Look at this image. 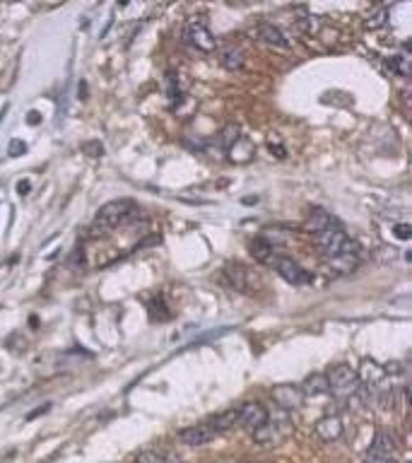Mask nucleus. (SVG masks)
Masks as SVG:
<instances>
[{"mask_svg":"<svg viewBox=\"0 0 412 463\" xmlns=\"http://www.w3.org/2000/svg\"><path fill=\"white\" fill-rule=\"evenodd\" d=\"M302 393L304 396H323V393H328V377L326 374H309L307 379L302 382Z\"/></svg>","mask_w":412,"mask_h":463,"instance_id":"nucleus-16","label":"nucleus"},{"mask_svg":"<svg viewBox=\"0 0 412 463\" xmlns=\"http://www.w3.org/2000/svg\"><path fill=\"white\" fill-rule=\"evenodd\" d=\"M391 68L396 71L398 75H410V58L405 54L396 56V58H391Z\"/></svg>","mask_w":412,"mask_h":463,"instance_id":"nucleus-26","label":"nucleus"},{"mask_svg":"<svg viewBox=\"0 0 412 463\" xmlns=\"http://www.w3.org/2000/svg\"><path fill=\"white\" fill-rule=\"evenodd\" d=\"M396 237L403 239V242H405V239H410V227L408 225H398L396 227Z\"/></svg>","mask_w":412,"mask_h":463,"instance_id":"nucleus-30","label":"nucleus"},{"mask_svg":"<svg viewBox=\"0 0 412 463\" xmlns=\"http://www.w3.org/2000/svg\"><path fill=\"white\" fill-rule=\"evenodd\" d=\"M272 401H275L284 410V413H287V410L299 408L302 401H304V393H302L299 386H289V384L275 386V389H272Z\"/></svg>","mask_w":412,"mask_h":463,"instance_id":"nucleus-8","label":"nucleus"},{"mask_svg":"<svg viewBox=\"0 0 412 463\" xmlns=\"http://www.w3.org/2000/svg\"><path fill=\"white\" fill-rule=\"evenodd\" d=\"M354 242L350 237L345 234V230L338 225H331V227H326L321 234H319V246H321V251L326 253L328 258H335V256H340L342 251H347L350 249Z\"/></svg>","mask_w":412,"mask_h":463,"instance_id":"nucleus-4","label":"nucleus"},{"mask_svg":"<svg viewBox=\"0 0 412 463\" xmlns=\"http://www.w3.org/2000/svg\"><path fill=\"white\" fill-rule=\"evenodd\" d=\"M357 377H359V384L364 382L366 386H376L386 377V372H383V367H378L374 360H364L362 367H359V372H357Z\"/></svg>","mask_w":412,"mask_h":463,"instance_id":"nucleus-17","label":"nucleus"},{"mask_svg":"<svg viewBox=\"0 0 412 463\" xmlns=\"http://www.w3.org/2000/svg\"><path fill=\"white\" fill-rule=\"evenodd\" d=\"M256 36L263 44H268V46H275V49H287L289 46V41L284 39L282 31L277 29L275 24H268V22L258 24V27H256Z\"/></svg>","mask_w":412,"mask_h":463,"instance_id":"nucleus-13","label":"nucleus"},{"mask_svg":"<svg viewBox=\"0 0 412 463\" xmlns=\"http://www.w3.org/2000/svg\"><path fill=\"white\" fill-rule=\"evenodd\" d=\"M333 225V218L328 215L323 208H314L311 213H309V220H307V230L309 232H316V234H321L326 227H331Z\"/></svg>","mask_w":412,"mask_h":463,"instance_id":"nucleus-18","label":"nucleus"},{"mask_svg":"<svg viewBox=\"0 0 412 463\" xmlns=\"http://www.w3.org/2000/svg\"><path fill=\"white\" fill-rule=\"evenodd\" d=\"M292 429V422H289V415L284 413H277V415H268V420H265L261 427L253 429V439L258 444H263V447H275V444H280L284 437L289 434Z\"/></svg>","mask_w":412,"mask_h":463,"instance_id":"nucleus-2","label":"nucleus"},{"mask_svg":"<svg viewBox=\"0 0 412 463\" xmlns=\"http://www.w3.org/2000/svg\"><path fill=\"white\" fill-rule=\"evenodd\" d=\"M261 239H265L272 249L275 246H282V244H287V234H284V230H277V227H268V230H263V234H261Z\"/></svg>","mask_w":412,"mask_h":463,"instance_id":"nucleus-24","label":"nucleus"},{"mask_svg":"<svg viewBox=\"0 0 412 463\" xmlns=\"http://www.w3.org/2000/svg\"><path fill=\"white\" fill-rule=\"evenodd\" d=\"M268 148H270L272 155H275V157H280V160H284V157H287V150H284L280 143H277V145H275V143H270Z\"/></svg>","mask_w":412,"mask_h":463,"instance_id":"nucleus-29","label":"nucleus"},{"mask_svg":"<svg viewBox=\"0 0 412 463\" xmlns=\"http://www.w3.org/2000/svg\"><path fill=\"white\" fill-rule=\"evenodd\" d=\"M186 41L191 44V46L198 49V51H205V54H207V51H215V46H217L215 34L200 22H191L186 27Z\"/></svg>","mask_w":412,"mask_h":463,"instance_id":"nucleus-7","label":"nucleus"},{"mask_svg":"<svg viewBox=\"0 0 412 463\" xmlns=\"http://www.w3.org/2000/svg\"><path fill=\"white\" fill-rule=\"evenodd\" d=\"M369 463H398L396 459H369Z\"/></svg>","mask_w":412,"mask_h":463,"instance_id":"nucleus-33","label":"nucleus"},{"mask_svg":"<svg viewBox=\"0 0 412 463\" xmlns=\"http://www.w3.org/2000/svg\"><path fill=\"white\" fill-rule=\"evenodd\" d=\"M386 20H388V10L386 8H378L374 15H369V20H366L364 24H366V29H381L383 24H386Z\"/></svg>","mask_w":412,"mask_h":463,"instance_id":"nucleus-25","label":"nucleus"},{"mask_svg":"<svg viewBox=\"0 0 412 463\" xmlns=\"http://www.w3.org/2000/svg\"><path fill=\"white\" fill-rule=\"evenodd\" d=\"M82 152H87L90 157H101V155H104V145H101L99 141L85 143V145H82Z\"/></svg>","mask_w":412,"mask_h":463,"instance_id":"nucleus-27","label":"nucleus"},{"mask_svg":"<svg viewBox=\"0 0 412 463\" xmlns=\"http://www.w3.org/2000/svg\"><path fill=\"white\" fill-rule=\"evenodd\" d=\"M133 215H135V203L133 200L128 198L109 200L106 205L99 208L94 225L101 227V230H111V227H118V225H123V222H128Z\"/></svg>","mask_w":412,"mask_h":463,"instance_id":"nucleus-1","label":"nucleus"},{"mask_svg":"<svg viewBox=\"0 0 412 463\" xmlns=\"http://www.w3.org/2000/svg\"><path fill=\"white\" fill-rule=\"evenodd\" d=\"M268 420V410L261 403H244L239 405V424L246 429H258L261 424Z\"/></svg>","mask_w":412,"mask_h":463,"instance_id":"nucleus-9","label":"nucleus"},{"mask_svg":"<svg viewBox=\"0 0 412 463\" xmlns=\"http://www.w3.org/2000/svg\"><path fill=\"white\" fill-rule=\"evenodd\" d=\"M39 121H41L39 111H29V113H27V123H29V126H39Z\"/></svg>","mask_w":412,"mask_h":463,"instance_id":"nucleus-31","label":"nucleus"},{"mask_svg":"<svg viewBox=\"0 0 412 463\" xmlns=\"http://www.w3.org/2000/svg\"><path fill=\"white\" fill-rule=\"evenodd\" d=\"M135 463H179V461L164 452H157V449H145V452L135 456Z\"/></svg>","mask_w":412,"mask_h":463,"instance_id":"nucleus-20","label":"nucleus"},{"mask_svg":"<svg viewBox=\"0 0 412 463\" xmlns=\"http://www.w3.org/2000/svg\"><path fill=\"white\" fill-rule=\"evenodd\" d=\"M246 205H253V203H258V195H251V198H244Z\"/></svg>","mask_w":412,"mask_h":463,"instance_id":"nucleus-34","label":"nucleus"},{"mask_svg":"<svg viewBox=\"0 0 412 463\" xmlns=\"http://www.w3.org/2000/svg\"><path fill=\"white\" fill-rule=\"evenodd\" d=\"M251 256L256 258V261H261V263H268L270 258L275 256V249H272V246L265 242V239L258 237L256 242L251 244Z\"/></svg>","mask_w":412,"mask_h":463,"instance_id":"nucleus-21","label":"nucleus"},{"mask_svg":"<svg viewBox=\"0 0 412 463\" xmlns=\"http://www.w3.org/2000/svg\"><path fill=\"white\" fill-rule=\"evenodd\" d=\"M239 138H242V131H239V126L237 123H230L225 131H222V136H220V148L230 152L234 145L239 143Z\"/></svg>","mask_w":412,"mask_h":463,"instance_id":"nucleus-22","label":"nucleus"},{"mask_svg":"<svg viewBox=\"0 0 412 463\" xmlns=\"http://www.w3.org/2000/svg\"><path fill=\"white\" fill-rule=\"evenodd\" d=\"M328 261H331V268L338 273V275L352 273L354 268H357V263H359V244L354 242L347 251H342L340 256H335V258H328Z\"/></svg>","mask_w":412,"mask_h":463,"instance_id":"nucleus-11","label":"nucleus"},{"mask_svg":"<svg viewBox=\"0 0 412 463\" xmlns=\"http://www.w3.org/2000/svg\"><path fill=\"white\" fill-rule=\"evenodd\" d=\"M268 265H272L275 268L277 275L282 278V280H287L289 285H307V283H311V273H309L307 268H302L297 261H292V258L287 256H272Z\"/></svg>","mask_w":412,"mask_h":463,"instance_id":"nucleus-5","label":"nucleus"},{"mask_svg":"<svg viewBox=\"0 0 412 463\" xmlns=\"http://www.w3.org/2000/svg\"><path fill=\"white\" fill-rule=\"evenodd\" d=\"M24 152H27V145H24L22 141H12L10 143V148H8L10 157H20V155H24Z\"/></svg>","mask_w":412,"mask_h":463,"instance_id":"nucleus-28","label":"nucleus"},{"mask_svg":"<svg viewBox=\"0 0 412 463\" xmlns=\"http://www.w3.org/2000/svg\"><path fill=\"white\" fill-rule=\"evenodd\" d=\"M396 454V439L388 432H376L371 447L366 449V459H393Z\"/></svg>","mask_w":412,"mask_h":463,"instance_id":"nucleus-10","label":"nucleus"},{"mask_svg":"<svg viewBox=\"0 0 412 463\" xmlns=\"http://www.w3.org/2000/svg\"><path fill=\"white\" fill-rule=\"evenodd\" d=\"M220 63L227 68V71H242L244 68V51L242 49H237V46H230V49H225L222 51V56H220Z\"/></svg>","mask_w":412,"mask_h":463,"instance_id":"nucleus-19","label":"nucleus"},{"mask_svg":"<svg viewBox=\"0 0 412 463\" xmlns=\"http://www.w3.org/2000/svg\"><path fill=\"white\" fill-rule=\"evenodd\" d=\"M215 437V432L207 424H191V427L181 429L179 432V439L181 444H186V447H202V444H207Z\"/></svg>","mask_w":412,"mask_h":463,"instance_id":"nucleus-12","label":"nucleus"},{"mask_svg":"<svg viewBox=\"0 0 412 463\" xmlns=\"http://www.w3.org/2000/svg\"><path fill=\"white\" fill-rule=\"evenodd\" d=\"M227 273V278H230V283H232V288L234 290H239V292H253V290L258 288V275L253 273L251 268H244V265H230V268L225 270Z\"/></svg>","mask_w":412,"mask_h":463,"instance_id":"nucleus-6","label":"nucleus"},{"mask_svg":"<svg viewBox=\"0 0 412 463\" xmlns=\"http://www.w3.org/2000/svg\"><path fill=\"white\" fill-rule=\"evenodd\" d=\"M237 422H239V408H230V410H225V413L212 415L210 420H207V427L217 434V432H227V429H232Z\"/></svg>","mask_w":412,"mask_h":463,"instance_id":"nucleus-15","label":"nucleus"},{"mask_svg":"<svg viewBox=\"0 0 412 463\" xmlns=\"http://www.w3.org/2000/svg\"><path fill=\"white\" fill-rule=\"evenodd\" d=\"M316 434H319L323 442H335V439H340V437H342V422H340V417H335V415L321 417V420L316 422Z\"/></svg>","mask_w":412,"mask_h":463,"instance_id":"nucleus-14","label":"nucleus"},{"mask_svg":"<svg viewBox=\"0 0 412 463\" xmlns=\"http://www.w3.org/2000/svg\"><path fill=\"white\" fill-rule=\"evenodd\" d=\"M328 377V391H333V396L338 398H350L359 391V377L352 367L347 365H335L331 367V372L326 374Z\"/></svg>","mask_w":412,"mask_h":463,"instance_id":"nucleus-3","label":"nucleus"},{"mask_svg":"<svg viewBox=\"0 0 412 463\" xmlns=\"http://www.w3.org/2000/svg\"><path fill=\"white\" fill-rule=\"evenodd\" d=\"M230 152H232V160L234 162H249L251 155H253V145L242 136V138H239V143L234 145Z\"/></svg>","mask_w":412,"mask_h":463,"instance_id":"nucleus-23","label":"nucleus"},{"mask_svg":"<svg viewBox=\"0 0 412 463\" xmlns=\"http://www.w3.org/2000/svg\"><path fill=\"white\" fill-rule=\"evenodd\" d=\"M29 188H31V186H29V181H20V183H17V191H20V195H27V193H29Z\"/></svg>","mask_w":412,"mask_h":463,"instance_id":"nucleus-32","label":"nucleus"}]
</instances>
